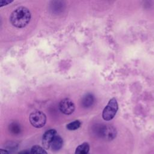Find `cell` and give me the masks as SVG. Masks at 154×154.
Segmentation results:
<instances>
[{
    "mask_svg": "<svg viewBox=\"0 0 154 154\" xmlns=\"http://www.w3.org/2000/svg\"><path fill=\"white\" fill-rule=\"evenodd\" d=\"M13 1H8V0H1L0 1V7H2L3 5H5L9 3H10L11 2H12Z\"/></svg>",
    "mask_w": 154,
    "mask_h": 154,
    "instance_id": "cell-13",
    "label": "cell"
},
{
    "mask_svg": "<svg viewBox=\"0 0 154 154\" xmlns=\"http://www.w3.org/2000/svg\"><path fill=\"white\" fill-rule=\"evenodd\" d=\"M31 154H48L45 149L38 146L34 145L31 149Z\"/></svg>",
    "mask_w": 154,
    "mask_h": 154,
    "instance_id": "cell-10",
    "label": "cell"
},
{
    "mask_svg": "<svg viewBox=\"0 0 154 154\" xmlns=\"http://www.w3.org/2000/svg\"><path fill=\"white\" fill-rule=\"evenodd\" d=\"M57 135V131L55 129H51L45 132L42 137V146L45 149H48L51 147V143Z\"/></svg>",
    "mask_w": 154,
    "mask_h": 154,
    "instance_id": "cell-6",
    "label": "cell"
},
{
    "mask_svg": "<svg viewBox=\"0 0 154 154\" xmlns=\"http://www.w3.org/2000/svg\"><path fill=\"white\" fill-rule=\"evenodd\" d=\"M63 140L62 138L60 135H57L54 138L51 143V147L52 150L56 152L60 150L63 147Z\"/></svg>",
    "mask_w": 154,
    "mask_h": 154,
    "instance_id": "cell-7",
    "label": "cell"
},
{
    "mask_svg": "<svg viewBox=\"0 0 154 154\" xmlns=\"http://www.w3.org/2000/svg\"><path fill=\"white\" fill-rule=\"evenodd\" d=\"M9 129L12 134L15 135L19 134L20 132V127L19 125H18L16 123H13L10 124L9 126Z\"/></svg>",
    "mask_w": 154,
    "mask_h": 154,
    "instance_id": "cell-12",
    "label": "cell"
},
{
    "mask_svg": "<svg viewBox=\"0 0 154 154\" xmlns=\"http://www.w3.org/2000/svg\"><path fill=\"white\" fill-rule=\"evenodd\" d=\"M118 110V103L116 98L113 97L109 100L107 105L102 112V117L106 121L112 120L116 116Z\"/></svg>",
    "mask_w": 154,
    "mask_h": 154,
    "instance_id": "cell-2",
    "label": "cell"
},
{
    "mask_svg": "<svg viewBox=\"0 0 154 154\" xmlns=\"http://www.w3.org/2000/svg\"><path fill=\"white\" fill-rule=\"evenodd\" d=\"M98 135L106 141H111L117 135V131L114 127L111 125H103L99 127L97 130Z\"/></svg>",
    "mask_w": 154,
    "mask_h": 154,
    "instance_id": "cell-3",
    "label": "cell"
},
{
    "mask_svg": "<svg viewBox=\"0 0 154 154\" xmlns=\"http://www.w3.org/2000/svg\"><path fill=\"white\" fill-rule=\"evenodd\" d=\"M81 123L79 120H75L66 125V128L70 131H75L81 126Z\"/></svg>",
    "mask_w": 154,
    "mask_h": 154,
    "instance_id": "cell-11",
    "label": "cell"
},
{
    "mask_svg": "<svg viewBox=\"0 0 154 154\" xmlns=\"http://www.w3.org/2000/svg\"><path fill=\"white\" fill-rule=\"evenodd\" d=\"M17 154H31V150L25 149V150L19 151Z\"/></svg>",
    "mask_w": 154,
    "mask_h": 154,
    "instance_id": "cell-14",
    "label": "cell"
},
{
    "mask_svg": "<svg viewBox=\"0 0 154 154\" xmlns=\"http://www.w3.org/2000/svg\"><path fill=\"white\" fill-rule=\"evenodd\" d=\"M29 122L35 128H42L45 126L46 122V115L41 111H34L29 116Z\"/></svg>",
    "mask_w": 154,
    "mask_h": 154,
    "instance_id": "cell-4",
    "label": "cell"
},
{
    "mask_svg": "<svg viewBox=\"0 0 154 154\" xmlns=\"http://www.w3.org/2000/svg\"><path fill=\"white\" fill-rule=\"evenodd\" d=\"M90 150V145L88 143L84 142L79 145L75 149V154H88Z\"/></svg>",
    "mask_w": 154,
    "mask_h": 154,
    "instance_id": "cell-8",
    "label": "cell"
},
{
    "mask_svg": "<svg viewBox=\"0 0 154 154\" xmlns=\"http://www.w3.org/2000/svg\"><path fill=\"white\" fill-rule=\"evenodd\" d=\"M31 19L29 10L24 7H19L13 11L10 16L11 24L16 28H23L27 25Z\"/></svg>",
    "mask_w": 154,
    "mask_h": 154,
    "instance_id": "cell-1",
    "label": "cell"
},
{
    "mask_svg": "<svg viewBox=\"0 0 154 154\" xmlns=\"http://www.w3.org/2000/svg\"><path fill=\"white\" fill-rule=\"evenodd\" d=\"M0 153L1 154H9L10 152H9V150H8L7 149H0Z\"/></svg>",
    "mask_w": 154,
    "mask_h": 154,
    "instance_id": "cell-15",
    "label": "cell"
},
{
    "mask_svg": "<svg viewBox=\"0 0 154 154\" xmlns=\"http://www.w3.org/2000/svg\"><path fill=\"white\" fill-rule=\"evenodd\" d=\"M94 102V97L91 94H87L82 99V105L85 108L91 106Z\"/></svg>",
    "mask_w": 154,
    "mask_h": 154,
    "instance_id": "cell-9",
    "label": "cell"
},
{
    "mask_svg": "<svg viewBox=\"0 0 154 154\" xmlns=\"http://www.w3.org/2000/svg\"><path fill=\"white\" fill-rule=\"evenodd\" d=\"M75 104L70 99L66 98L63 99L59 103V109L64 114L69 115L75 111Z\"/></svg>",
    "mask_w": 154,
    "mask_h": 154,
    "instance_id": "cell-5",
    "label": "cell"
}]
</instances>
